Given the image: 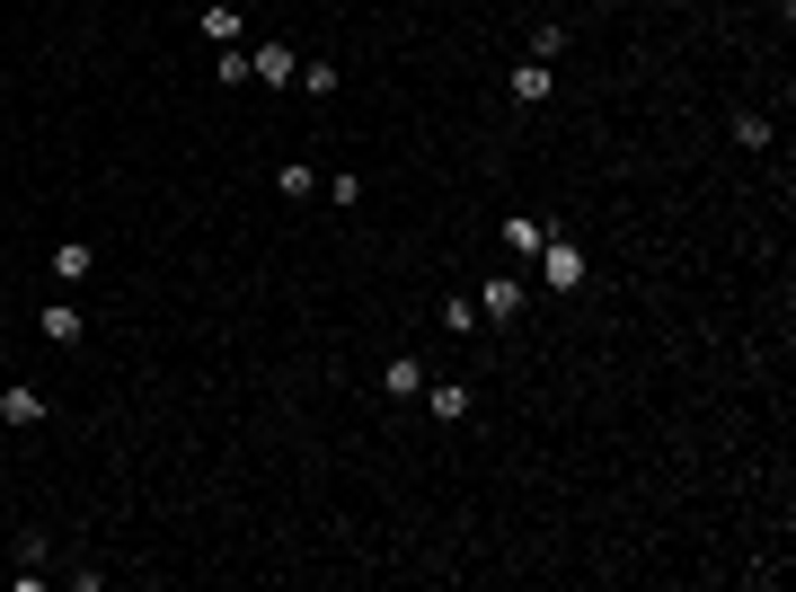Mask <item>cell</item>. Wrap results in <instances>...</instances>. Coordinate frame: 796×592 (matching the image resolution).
Returning a JSON list of instances; mask_svg holds the SVG:
<instances>
[{
    "instance_id": "6da1fadb",
    "label": "cell",
    "mask_w": 796,
    "mask_h": 592,
    "mask_svg": "<svg viewBox=\"0 0 796 592\" xmlns=\"http://www.w3.org/2000/svg\"><path fill=\"white\" fill-rule=\"evenodd\" d=\"M540 284L549 292H584V248L575 239H540Z\"/></svg>"
},
{
    "instance_id": "7a4b0ae2",
    "label": "cell",
    "mask_w": 796,
    "mask_h": 592,
    "mask_svg": "<svg viewBox=\"0 0 796 592\" xmlns=\"http://www.w3.org/2000/svg\"><path fill=\"white\" fill-rule=\"evenodd\" d=\"M470 301H478V318H496V327H505V318H522V284H513V275H496V284H478Z\"/></svg>"
},
{
    "instance_id": "3957f363",
    "label": "cell",
    "mask_w": 796,
    "mask_h": 592,
    "mask_svg": "<svg viewBox=\"0 0 796 592\" xmlns=\"http://www.w3.org/2000/svg\"><path fill=\"white\" fill-rule=\"evenodd\" d=\"M248 72H257L265 89H284V80H301V62H293L284 45H257V53H248Z\"/></svg>"
},
{
    "instance_id": "277c9868",
    "label": "cell",
    "mask_w": 796,
    "mask_h": 592,
    "mask_svg": "<svg viewBox=\"0 0 796 592\" xmlns=\"http://www.w3.org/2000/svg\"><path fill=\"white\" fill-rule=\"evenodd\" d=\"M0 425H45V389H0Z\"/></svg>"
},
{
    "instance_id": "5b68a950",
    "label": "cell",
    "mask_w": 796,
    "mask_h": 592,
    "mask_svg": "<svg viewBox=\"0 0 796 592\" xmlns=\"http://www.w3.org/2000/svg\"><path fill=\"white\" fill-rule=\"evenodd\" d=\"M36 327H45V345H80V310H72V301H45Z\"/></svg>"
},
{
    "instance_id": "8992f818",
    "label": "cell",
    "mask_w": 796,
    "mask_h": 592,
    "mask_svg": "<svg viewBox=\"0 0 796 592\" xmlns=\"http://www.w3.org/2000/svg\"><path fill=\"white\" fill-rule=\"evenodd\" d=\"M381 389H389V399H416V389H425V363H416V354H389Z\"/></svg>"
},
{
    "instance_id": "52a82bcc",
    "label": "cell",
    "mask_w": 796,
    "mask_h": 592,
    "mask_svg": "<svg viewBox=\"0 0 796 592\" xmlns=\"http://www.w3.org/2000/svg\"><path fill=\"white\" fill-rule=\"evenodd\" d=\"M89 266H98V256H89V239H62V248H53V284H80Z\"/></svg>"
},
{
    "instance_id": "ba28073f",
    "label": "cell",
    "mask_w": 796,
    "mask_h": 592,
    "mask_svg": "<svg viewBox=\"0 0 796 592\" xmlns=\"http://www.w3.org/2000/svg\"><path fill=\"white\" fill-rule=\"evenodd\" d=\"M549 89H558V72H549V62H522V72H513V98H522V106H540Z\"/></svg>"
},
{
    "instance_id": "9c48e42d",
    "label": "cell",
    "mask_w": 796,
    "mask_h": 592,
    "mask_svg": "<svg viewBox=\"0 0 796 592\" xmlns=\"http://www.w3.org/2000/svg\"><path fill=\"white\" fill-rule=\"evenodd\" d=\"M213 80H222V89L257 80V72H248V45H213Z\"/></svg>"
},
{
    "instance_id": "30bf717a",
    "label": "cell",
    "mask_w": 796,
    "mask_h": 592,
    "mask_svg": "<svg viewBox=\"0 0 796 592\" xmlns=\"http://www.w3.org/2000/svg\"><path fill=\"white\" fill-rule=\"evenodd\" d=\"M540 239H549V230L531 222V213H513V222H505V248H513V256H540Z\"/></svg>"
},
{
    "instance_id": "8fae6325",
    "label": "cell",
    "mask_w": 796,
    "mask_h": 592,
    "mask_svg": "<svg viewBox=\"0 0 796 592\" xmlns=\"http://www.w3.org/2000/svg\"><path fill=\"white\" fill-rule=\"evenodd\" d=\"M735 142H744V151H770V115H761V106L735 115Z\"/></svg>"
},
{
    "instance_id": "7c38bea8",
    "label": "cell",
    "mask_w": 796,
    "mask_h": 592,
    "mask_svg": "<svg viewBox=\"0 0 796 592\" xmlns=\"http://www.w3.org/2000/svg\"><path fill=\"white\" fill-rule=\"evenodd\" d=\"M434 416H443V425H460V416H470V389L443 380V389H434Z\"/></svg>"
},
{
    "instance_id": "4fadbf2b",
    "label": "cell",
    "mask_w": 796,
    "mask_h": 592,
    "mask_svg": "<svg viewBox=\"0 0 796 592\" xmlns=\"http://www.w3.org/2000/svg\"><path fill=\"white\" fill-rule=\"evenodd\" d=\"M558 45H567V27H558V18L531 27V62H558Z\"/></svg>"
},
{
    "instance_id": "5bb4252c",
    "label": "cell",
    "mask_w": 796,
    "mask_h": 592,
    "mask_svg": "<svg viewBox=\"0 0 796 592\" xmlns=\"http://www.w3.org/2000/svg\"><path fill=\"white\" fill-rule=\"evenodd\" d=\"M319 186H327V177H319V168H301V160H293V168H284V204H301V194H319Z\"/></svg>"
},
{
    "instance_id": "9a60e30c",
    "label": "cell",
    "mask_w": 796,
    "mask_h": 592,
    "mask_svg": "<svg viewBox=\"0 0 796 592\" xmlns=\"http://www.w3.org/2000/svg\"><path fill=\"white\" fill-rule=\"evenodd\" d=\"M301 89L310 98H337V62H301Z\"/></svg>"
},
{
    "instance_id": "2e32d148",
    "label": "cell",
    "mask_w": 796,
    "mask_h": 592,
    "mask_svg": "<svg viewBox=\"0 0 796 592\" xmlns=\"http://www.w3.org/2000/svg\"><path fill=\"white\" fill-rule=\"evenodd\" d=\"M45 549H53L45 531H18V575H45Z\"/></svg>"
},
{
    "instance_id": "e0dca14e",
    "label": "cell",
    "mask_w": 796,
    "mask_h": 592,
    "mask_svg": "<svg viewBox=\"0 0 796 592\" xmlns=\"http://www.w3.org/2000/svg\"><path fill=\"white\" fill-rule=\"evenodd\" d=\"M443 327H451V337H470V327H478V301H470V292L443 301Z\"/></svg>"
},
{
    "instance_id": "ac0fdd59",
    "label": "cell",
    "mask_w": 796,
    "mask_h": 592,
    "mask_svg": "<svg viewBox=\"0 0 796 592\" xmlns=\"http://www.w3.org/2000/svg\"><path fill=\"white\" fill-rule=\"evenodd\" d=\"M204 36L213 45H239V10H204Z\"/></svg>"
}]
</instances>
